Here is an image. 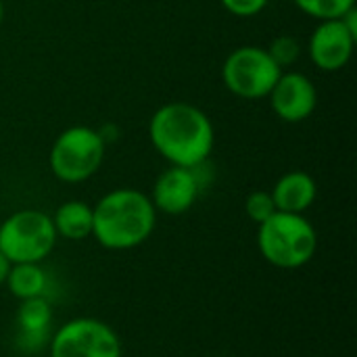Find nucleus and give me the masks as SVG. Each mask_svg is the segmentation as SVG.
I'll list each match as a JSON object with an SVG mask.
<instances>
[{
    "label": "nucleus",
    "instance_id": "f257e3e1",
    "mask_svg": "<svg viewBox=\"0 0 357 357\" xmlns=\"http://www.w3.org/2000/svg\"><path fill=\"white\" fill-rule=\"evenodd\" d=\"M155 151L178 167H197L213 151L211 119L195 105L167 102L155 111L149 123Z\"/></svg>",
    "mask_w": 357,
    "mask_h": 357
},
{
    "label": "nucleus",
    "instance_id": "f03ea898",
    "mask_svg": "<svg viewBox=\"0 0 357 357\" xmlns=\"http://www.w3.org/2000/svg\"><path fill=\"white\" fill-rule=\"evenodd\" d=\"M157 209L151 197L134 188L107 192L92 207V236L109 251L140 247L155 230Z\"/></svg>",
    "mask_w": 357,
    "mask_h": 357
},
{
    "label": "nucleus",
    "instance_id": "7ed1b4c3",
    "mask_svg": "<svg viewBox=\"0 0 357 357\" xmlns=\"http://www.w3.org/2000/svg\"><path fill=\"white\" fill-rule=\"evenodd\" d=\"M257 249L270 266L280 270H297L314 259L318 234L303 213L276 211L259 224Z\"/></svg>",
    "mask_w": 357,
    "mask_h": 357
},
{
    "label": "nucleus",
    "instance_id": "20e7f679",
    "mask_svg": "<svg viewBox=\"0 0 357 357\" xmlns=\"http://www.w3.org/2000/svg\"><path fill=\"white\" fill-rule=\"evenodd\" d=\"M56 238L52 218L40 209H19L0 224V253L10 264H42Z\"/></svg>",
    "mask_w": 357,
    "mask_h": 357
},
{
    "label": "nucleus",
    "instance_id": "39448f33",
    "mask_svg": "<svg viewBox=\"0 0 357 357\" xmlns=\"http://www.w3.org/2000/svg\"><path fill=\"white\" fill-rule=\"evenodd\" d=\"M105 159V140L100 132L88 126H73L54 140L48 165L50 172L67 184H79L92 178Z\"/></svg>",
    "mask_w": 357,
    "mask_h": 357
},
{
    "label": "nucleus",
    "instance_id": "423d86ee",
    "mask_svg": "<svg viewBox=\"0 0 357 357\" xmlns=\"http://www.w3.org/2000/svg\"><path fill=\"white\" fill-rule=\"evenodd\" d=\"M282 69L274 63L266 48L241 46L232 50L222 67L226 88L247 100L266 98L278 82Z\"/></svg>",
    "mask_w": 357,
    "mask_h": 357
},
{
    "label": "nucleus",
    "instance_id": "0eeeda50",
    "mask_svg": "<svg viewBox=\"0 0 357 357\" xmlns=\"http://www.w3.org/2000/svg\"><path fill=\"white\" fill-rule=\"evenodd\" d=\"M48 354L50 357H123V347L107 322L73 318L50 335Z\"/></svg>",
    "mask_w": 357,
    "mask_h": 357
},
{
    "label": "nucleus",
    "instance_id": "6e6552de",
    "mask_svg": "<svg viewBox=\"0 0 357 357\" xmlns=\"http://www.w3.org/2000/svg\"><path fill=\"white\" fill-rule=\"evenodd\" d=\"M201 190L203 180L197 167L172 165L157 178L151 192V203L161 213L182 215L197 203Z\"/></svg>",
    "mask_w": 357,
    "mask_h": 357
},
{
    "label": "nucleus",
    "instance_id": "1a4fd4ad",
    "mask_svg": "<svg viewBox=\"0 0 357 357\" xmlns=\"http://www.w3.org/2000/svg\"><path fill=\"white\" fill-rule=\"evenodd\" d=\"M268 96L274 113L289 123H299L307 119L318 105V92L314 82L299 71L280 73Z\"/></svg>",
    "mask_w": 357,
    "mask_h": 357
},
{
    "label": "nucleus",
    "instance_id": "9d476101",
    "mask_svg": "<svg viewBox=\"0 0 357 357\" xmlns=\"http://www.w3.org/2000/svg\"><path fill=\"white\" fill-rule=\"evenodd\" d=\"M356 40L341 19L320 21L310 38V56L318 69L339 71L349 63Z\"/></svg>",
    "mask_w": 357,
    "mask_h": 357
},
{
    "label": "nucleus",
    "instance_id": "9b49d317",
    "mask_svg": "<svg viewBox=\"0 0 357 357\" xmlns=\"http://www.w3.org/2000/svg\"><path fill=\"white\" fill-rule=\"evenodd\" d=\"M17 343L23 351L36 354L42 347H48L50 326H52V307L46 297H33L19 303L17 316Z\"/></svg>",
    "mask_w": 357,
    "mask_h": 357
},
{
    "label": "nucleus",
    "instance_id": "f8f14e48",
    "mask_svg": "<svg viewBox=\"0 0 357 357\" xmlns=\"http://www.w3.org/2000/svg\"><path fill=\"white\" fill-rule=\"evenodd\" d=\"M318 195L316 180L307 172H289L284 174L272 190L276 211L284 213H305Z\"/></svg>",
    "mask_w": 357,
    "mask_h": 357
},
{
    "label": "nucleus",
    "instance_id": "ddd939ff",
    "mask_svg": "<svg viewBox=\"0 0 357 357\" xmlns=\"http://www.w3.org/2000/svg\"><path fill=\"white\" fill-rule=\"evenodd\" d=\"M52 224L56 236L67 241H84L92 236V207L84 201H67L54 211Z\"/></svg>",
    "mask_w": 357,
    "mask_h": 357
},
{
    "label": "nucleus",
    "instance_id": "4468645a",
    "mask_svg": "<svg viewBox=\"0 0 357 357\" xmlns=\"http://www.w3.org/2000/svg\"><path fill=\"white\" fill-rule=\"evenodd\" d=\"M4 284L19 301L44 297L48 289V274L42 264H10Z\"/></svg>",
    "mask_w": 357,
    "mask_h": 357
},
{
    "label": "nucleus",
    "instance_id": "2eb2a0df",
    "mask_svg": "<svg viewBox=\"0 0 357 357\" xmlns=\"http://www.w3.org/2000/svg\"><path fill=\"white\" fill-rule=\"evenodd\" d=\"M303 13L314 19H341L349 8L356 6V0H293Z\"/></svg>",
    "mask_w": 357,
    "mask_h": 357
},
{
    "label": "nucleus",
    "instance_id": "dca6fc26",
    "mask_svg": "<svg viewBox=\"0 0 357 357\" xmlns=\"http://www.w3.org/2000/svg\"><path fill=\"white\" fill-rule=\"evenodd\" d=\"M266 50H268V54L274 59V63L282 69V67L293 65V63L299 59V54H301V44H299V40L293 38V36H278V38L272 40L270 48H266Z\"/></svg>",
    "mask_w": 357,
    "mask_h": 357
},
{
    "label": "nucleus",
    "instance_id": "f3484780",
    "mask_svg": "<svg viewBox=\"0 0 357 357\" xmlns=\"http://www.w3.org/2000/svg\"><path fill=\"white\" fill-rule=\"evenodd\" d=\"M245 211H247L251 222H255L257 226L264 224L270 215L276 213V205H274L272 192H266V190L251 192L247 197V201H245Z\"/></svg>",
    "mask_w": 357,
    "mask_h": 357
},
{
    "label": "nucleus",
    "instance_id": "a211bd4d",
    "mask_svg": "<svg viewBox=\"0 0 357 357\" xmlns=\"http://www.w3.org/2000/svg\"><path fill=\"white\" fill-rule=\"evenodd\" d=\"M220 2L228 13L236 17H253L261 13L268 4V0H220Z\"/></svg>",
    "mask_w": 357,
    "mask_h": 357
},
{
    "label": "nucleus",
    "instance_id": "6ab92c4d",
    "mask_svg": "<svg viewBox=\"0 0 357 357\" xmlns=\"http://www.w3.org/2000/svg\"><path fill=\"white\" fill-rule=\"evenodd\" d=\"M8 270H10V261L0 253V287L4 284L6 276H8Z\"/></svg>",
    "mask_w": 357,
    "mask_h": 357
},
{
    "label": "nucleus",
    "instance_id": "aec40b11",
    "mask_svg": "<svg viewBox=\"0 0 357 357\" xmlns=\"http://www.w3.org/2000/svg\"><path fill=\"white\" fill-rule=\"evenodd\" d=\"M2 17H4V6H2V0H0V25H2Z\"/></svg>",
    "mask_w": 357,
    "mask_h": 357
}]
</instances>
